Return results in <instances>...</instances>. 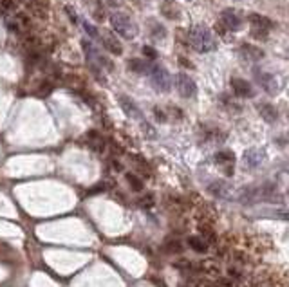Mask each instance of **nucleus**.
I'll return each instance as SVG.
<instances>
[{"instance_id": "f257e3e1", "label": "nucleus", "mask_w": 289, "mask_h": 287, "mask_svg": "<svg viewBox=\"0 0 289 287\" xmlns=\"http://www.w3.org/2000/svg\"><path fill=\"white\" fill-rule=\"evenodd\" d=\"M188 40H190V45L197 53H201V55H206V53L215 49V38H213L210 29L204 28V26H194V28L190 29Z\"/></svg>"}, {"instance_id": "f03ea898", "label": "nucleus", "mask_w": 289, "mask_h": 287, "mask_svg": "<svg viewBox=\"0 0 289 287\" xmlns=\"http://www.w3.org/2000/svg\"><path fill=\"white\" fill-rule=\"evenodd\" d=\"M82 47H84L85 61H87L89 69L94 72L96 76H100V72L105 71V69L112 71V63L107 60L105 56L101 55L100 51H98V47H96L92 42H89V40H84V42H82Z\"/></svg>"}, {"instance_id": "7ed1b4c3", "label": "nucleus", "mask_w": 289, "mask_h": 287, "mask_svg": "<svg viewBox=\"0 0 289 287\" xmlns=\"http://www.w3.org/2000/svg\"><path fill=\"white\" fill-rule=\"evenodd\" d=\"M109 20H111L112 29H114L116 34H119L121 38H125V40L136 38L138 28H136L134 20L130 18V15H127V13H123V11H114V13H111Z\"/></svg>"}, {"instance_id": "20e7f679", "label": "nucleus", "mask_w": 289, "mask_h": 287, "mask_svg": "<svg viewBox=\"0 0 289 287\" xmlns=\"http://www.w3.org/2000/svg\"><path fill=\"white\" fill-rule=\"evenodd\" d=\"M148 76H150L152 87L156 88L157 92H168L172 88V76L165 67L154 65L148 72Z\"/></svg>"}, {"instance_id": "39448f33", "label": "nucleus", "mask_w": 289, "mask_h": 287, "mask_svg": "<svg viewBox=\"0 0 289 287\" xmlns=\"http://www.w3.org/2000/svg\"><path fill=\"white\" fill-rule=\"evenodd\" d=\"M250 22H251V34H253V38L257 40H266L267 38V33L271 31L273 28V22L269 18L262 17V15H250Z\"/></svg>"}, {"instance_id": "423d86ee", "label": "nucleus", "mask_w": 289, "mask_h": 287, "mask_svg": "<svg viewBox=\"0 0 289 287\" xmlns=\"http://www.w3.org/2000/svg\"><path fill=\"white\" fill-rule=\"evenodd\" d=\"M175 87H177V92L181 94V98H184V100H190V98H194L197 94L195 82L188 74H184V72H179L175 76Z\"/></svg>"}, {"instance_id": "0eeeda50", "label": "nucleus", "mask_w": 289, "mask_h": 287, "mask_svg": "<svg viewBox=\"0 0 289 287\" xmlns=\"http://www.w3.org/2000/svg\"><path fill=\"white\" fill-rule=\"evenodd\" d=\"M213 163H215L221 170L226 173L228 177L233 175V168H235V154L231 150H221L213 155Z\"/></svg>"}, {"instance_id": "6e6552de", "label": "nucleus", "mask_w": 289, "mask_h": 287, "mask_svg": "<svg viewBox=\"0 0 289 287\" xmlns=\"http://www.w3.org/2000/svg\"><path fill=\"white\" fill-rule=\"evenodd\" d=\"M117 103H119V107L123 109V112H125V116L130 117V119H141L143 121V112L139 111V107L134 103V100H130L128 96H125V94H121V96H117Z\"/></svg>"}, {"instance_id": "1a4fd4ad", "label": "nucleus", "mask_w": 289, "mask_h": 287, "mask_svg": "<svg viewBox=\"0 0 289 287\" xmlns=\"http://www.w3.org/2000/svg\"><path fill=\"white\" fill-rule=\"evenodd\" d=\"M100 40H101V44H103V47L107 49V53H111V55H114V56H119L123 53V45L116 34L105 31V33L100 34Z\"/></svg>"}, {"instance_id": "9d476101", "label": "nucleus", "mask_w": 289, "mask_h": 287, "mask_svg": "<svg viewBox=\"0 0 289 287\" xmlns=\"http://www.w3.org/2000/svg\"><path fill=\"white\" fill-rule=\"evenodd\" d=\"M221 24H223L224 28L228 29V31H239L242 28V20L233 9H224L221 13Z\"/></svg>"}, {"instance_id": "9b49d317", "label": "nucleus", "mask_w": 289, "mask_h": 287, "mask_svg": "<svg viewBox=\"0 0 289 287\" xmlns=\"http://www.w3.org/2000/svg\"><path fill=\"white\" fill-rule=\"evenodd\" d=\"M253 74H255V80L259 82V85H260L266 92L273 94V92H277V88H278V83L275 82V76H271L269 72H262V71H253Z\"/></svg>"}, {"instance_id": "f8f14e48", "label": "nucleus", "mask_w": 289, "mask_h": 287, "mask_svg": "<svg viewBox=\"0 0 289 287\" xmlns=\"http://www.w3.org/2000/svg\"><path fill=\"white\" fill-rule=\"evenodd\" d=\"M231 88L239 98H253V87L244 78H231Z\"/></svg>"}, {"instance_id": "ddd939ff", "label": "nucleus", "mask_w": 289, "mask_h": 287, "mask_svg": "<svg viewBox=\"0 0 289 287\" xmlns=\"http://www.w3.org/2000/svg\"><path fill=\"white\" fill-rule=\"evenodd\" d=\"M239 53L244 56L246 60H250V61H259L264 58L262 49H259V47H255V45H251V44H242L239 47Z\"/></svg>"}, {"instance_id": "4468645a", "label": "nucleus", "mask_w": 289, "mask_h": 287, "mask_svg": "<svg viewBox=\"0 0 289 287\" xmlns=\"http://www.w3.org/2000/svg\"><path fill=\"white\" fill-rule=\"evenodd\" d=\"M197 271L201 273H204V275H210V276H219L221 275V265L217 260H202L201 264H197Z\"/></svg>"}, {"instance_id": "2eb2a0df", "label": "nucleus", "mask_w": 289, "mask_h": 287, "mask_svg": "<svg viewBox=\"0 0 289 287\" xmlns=\"http://www.w3.org/2000/svg\"><path fill=\"white\" fill-rule=\"evenodd\" d=\"M262 159H264V150H260V148H250L244 154L246 165L250 166V168H255V166H259L262 163Z\"/></svg>"}, {"instance_id": "dca6fc26", "label": "nucleus", "mask_w": 289, "mask_h": 287, "mask_svg": "<svg viewBox=\"0 0 289 287\" xmlns=\"http://www.w3.org/2000/svg\"><path fill=\"white\" fill-rule=\"evenodd\" d=\"M188 246L197 253H206L210 249V240H206L202 235H194V237H188Z\"/></svg>"}, {"instance_id": "f3484780", "label": "nucleus", "mask_w": 289, "mask_h": 287, "mask_svg": "<svg viewBox=\"0 0 289 287\" xmlns=\"http://www.w3.org/2000/svg\"><path fill=\"white\" fill-rule=\"evenodd\" d=\"M128 69L132 72H136V74H148L152 65L148 61L139 60V58H132V60H128Z\"/></svg>"}, {"instance_id": "a211bd4d", "label": "nucleus", "mask_w": 289, "mask_h": 287, "mask_svg": "<svg viewBox=\"0 0 289 287\" xmlns=\"http://www.w3.org/2000/svg\"><path fill=\"white\" fill-rule=\"evenodd\" d=\"M260 116L264 117V121L273 123V121H277L278 112H277V109H275L273 105H269V103H262L260 105Z\"/></svg>"}, {"instance_id": "6ab92c4d", "label": "nucleus", "mask_w": 289, "mask_h": 287, "mask_svg": "<svg viewBox=\"0 0 289 287\" xmlns=\"http://www.w3.org/2000/svg\"><path fill=\"white\" fill-rule=\"evenodd\" d=\"M161 13L167 18H170V20H175V18H179V9H177V6H175L173 2H165V4L161 6Z\"/></svg>"}, {"instance_id": "aec40b11", "label": "nucleus", "mask_w": 289, "mask_h": 287, "mask_svg": "<svg viewBox=\"0 0 289 287\" xmlns=\"http://www.w3.org/2000/svg\"><path fill=\"white\" fill-rule=\"evenodd\" d=\"M150 33H152V38L156 40V42H161L165 36H167V31L163 28L161 24L157 22H150Z\"/></svg>"}, {"instance_id": "412c9836", "label": "nucleus", "mask_w": 289, "mask_h": 287, "mask_svg": "<svg viewBox=\"0 0 289 287\" xmlns=\"http://www.w3.org/2000/svg\"><path fill=\"white\" fill-rule=\"evenodd\" d=\"M127 181H128V184H130V188H132L134 192H141V190H143V182H141V179H139L138 175H134V173H127Z\"/></svg>"}, {"instance_id": "4be33fe9", "label": "nucleus", "mask_w": 289, "mask_h": 287, "mask_svg": "<svg viewBox=\"0 0 289 287\" xmlns=\"http://www.w3.org/2000/svg\"><path fill=\"white\" fill-rule=\"evenodd\" d=\"M84 29H85V33L89 34L90 38H94V40H100V31L92 26V24H89V22H84Z\"/></svg>"}, {"instance_id": "5701e85b", "label": "nucleus", "mask_w": 289, "mask_h": 287, "mask_svg": "<svg viewBox=\"0 0 289 287\" xmlns=\"http://www.w3.org/2000/svg\"><path fill=\"white\" fill-rule=\"evenodd\" d=\"M183 249V246H181V242L179 240H170V242L167 244V251L168 253H179Z\"/></svg>"}, {"instance_id": "b1692460", "label": "nucleus", "mask_w": 289, "mask_h": 287, "mask_svg": "<svg viewBox=\"0 0 289 287\" xmlns=\"http://www.w3.org/2000/svg\"><path fill=\"white\" fill-rule=\"evenodd\" d=\"M143 53H144V56H146V58H152V60H156V58H157V53H156V49H154V47H148V45H144V47H143Z\"/></svg>"}, {"instance_id": "393cba45", "label": "nucleus", "mask_w": 289, "mask_h": 287, "mask_svg": "<svg viewBox=\"0 0 289 287\" xmlns=\"http://www.w3.org/2000/svg\"><path fill=\"white\" fill-rule=\"evenodd\" d=\"M152 204H154V197L152 195H144V199H141V206H144V208H148Z\"/></svg>"}, {"instance_id": "a878e982", "label": "nucleus", "mask_w": 289, "mask_h": 287, "mask_svg": "<svg viewBox=\"0 0 289 287\" xmlns=\"http://www.w3.org/2000/svg\"><path fill=\"white\" fill-rule=\"evenodd\" d=\"M13 4H15L13 0H2V2H0V7H2V9H6V11H9V9L13 7Z\"/></svg>"}]
</instances>
